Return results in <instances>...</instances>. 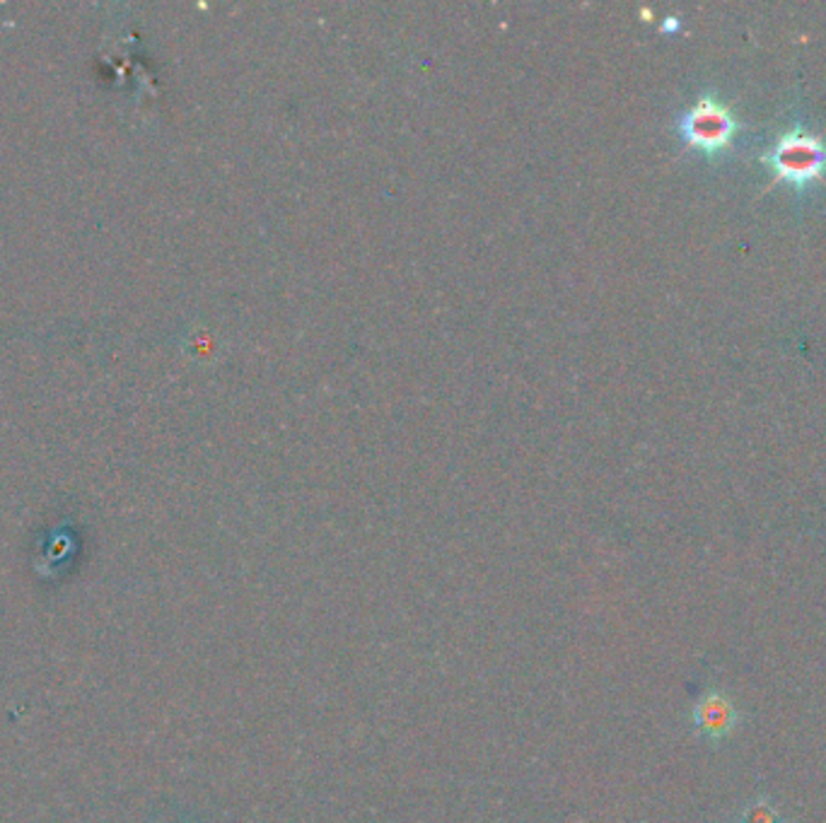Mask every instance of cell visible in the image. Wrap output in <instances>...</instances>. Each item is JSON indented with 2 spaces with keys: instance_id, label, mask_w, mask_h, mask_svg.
<instances>
[{
  "instance_id": "7a4b0ae2",
  "label": "cell",
  "mask_w": 826,
  "mask_h": 823,
  "mask_svg": "<svg viewBox=\"0 0 826 823\" xmlns=\"http://www.w3.org/2000/svg\"><path fill=\"white\" fill-rule=\"evenodd\" d=\"M677 133L686 146L713 162L730 150L735 136L739 133V121L716 92H706L679 113Z\"/></svg>"
},
{
  "instance_id": "277c9868",
  "label": "cell",
  "mask_w": 826,
  "mask_h": 823,
  "mask_svg": "<svg viewBox=\"0 0 826 823\" xmlns=\"http://www.w3.org/2000/svg\"><path fill=\"white\" fill-rule=\"evenodd\" d=\"M737 823H786L780 809L768 797H756L742 806Z\"/></svg>"
},
{
  "instance_id": "5b68a950",
  "label": "cell",
  "mask_w": 826,
  "mask_h": 823,
  "mask_svg": "<svg viewBox=\"0 0 826 823\" xmlns=\"http://www.w3.org/2000/svg\"><path fill=\"white\" fill-rule=\"evenodd\" d=\"M677 27H679L677 18H667V22L663 24V30H677Z\"/></svg>"
},
{
  "instance_id": "3957f363",
  "label": "cell",
  "mask_w": 826,
  "mask_h": 823,
  "mask_svg": "<svg viewBox=\"0 0 826 823\" xmlns=\"http://www.w3.org/2000/svg\"><path fill=\"white\" fill-rule=\"evenodd\" d=\"M739 715L735 703L727 698V695L720 688H708L698 701L694 703L691 711V725L696 734L701 736L706 742H725L737 727Z\"/></svg>"
},
{
  "instance_id": "6da1fadb",
  "label": "cell",
  "mask_w": 826,
  "mask_h": 823,
  "mask_svg": "<svg viewBox=\"0 0 826 823\" xmlns=\"http://www.w3.org/2000/svg\"><path fill=\"white\" fill-rule=\"evenodd\" d=\"M762 162L774 172V184L788 181L803 194L826 175V140L795 123L762 155Z\"/></svg>"
}]
</instances>
